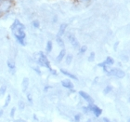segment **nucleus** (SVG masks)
<instances>
[{"mask_svg": "<svg viewBox=\"0 0 130 122\" xmlns=\"http://www.w3.org/2000/svg\"><path fill=\"white\" fill-rule=\"evenodd\" d=\"M82 118V115L81 114H76L75 116H73V119L75 122H80Z\"/></svg>", "mask_w": 130, "mask_h": 122, "instance_id": "5701e85b", "label": "nucleus"}, {"mask_svg": "<svg viewBox=\"0 0 130 122\" xmlns=\"http://www.w3.org/2000/svg\"><path fill=\"white\" fill-rule=\"evenodd\" d=\"M34 69H35V71L38 74V75H41V71H40V69H39V68H38V67H35Z\"/></svg>", "mask_w": 130, "mask_h": 122, "instance_id": "c756f323", "label": "nucleus"}, {"mask_svg": "<svg viewBox=\"0 0 130 122\" xmlns=\"http://www.w3.org/2000/svg\"><path fill=\"white\" fill-rule=\"evenodd\" d=\"M88 107H89L90 112L93 113L96 117H100V116H101V114H102V109L100 108L99 106L94 104V103H92V104H88Z\"/></svg>", "mask_w": 130, "mask_h": 122, "instance_id": "39448f33", "label": "nucleus"}, {"mask_svg": "<svg viewBox=\"0 0 130 122\" xmlns=\"http://www.w3.org/2000/svg\"><path fill=\"white\" fill-rule=\"evenodd\" d=\"M57 43H58V45H59V46H60V47L64 46V42H63L62 38L60 37V36H57Z\"/></svg>", "mask_w": 130, "mask_h": 122, "instance_id": "4be33fe9", "label": "nucleus"}, {"mask_svg": "<svg viewBox=\"0 0 130 122\" xmlns=\"http://www.w3.org/2000/svg\"><path fill=\"white\" fill-rule=\"evenodd\" d=\"M22 90H23V92H26L28 90V87H29V78L24 77L23 80H22Z\"/></svg>", "mask_w": 130, "mask_h": 122, "instance_id": "f8f14e48", "label": "nucleus"}, {"mask_svg": "<svg viewBox=\"0 0 130 122\" xmlns=\"http://www.w3.org/2000/svg\"><path fill=\"white\" fill-rule=\"evenodd\" d=\"M73 55L72 54H68L65 56V62L67 63V64H71L72 62H73Z\"/></svg>", "mask_w": 130, "mask_h": 122, "instance_id": "dca6fc26", "label": "nucleus"}, {"mask_svg": "<svg viewBox=\"0 0 130 122\" xmlns=\"http://www.w3.org/2000/svg\"><path fill=\"white\" fill-rule=\"evenodd\" d=\"M2 14H3V12H2V11H1V10H0V17L2 16Z\"/></svg>", "mask_w": 130, "mask_h": 122, "instance_id": "e433bc0d", "label": "nucleus"}, {"mask_svg": "<svg viewBox=\"0 0 130 122\" xmlns=\"http://www.w3.org/2000/svg\"><path fill=\"white\" fill-rule=\"evenodd\" d=\"M12 33H13L16 40L18 41V43L21 44L22 46L26 45V34H25V31H16V32Z\"/></svg>", "mask_w": 130, "mask_h": 122, "instance_id": "f03ea898", "label": "nucleus"}, {"mask_svg": "<svg viewBox=\"0 0 130 122\" xmlns=\"http://www.w3.org/2000/svg\"><path fill=\"white\" fill-rule=\"evenodd\" d=\"M66 28H67V24H66V23H62V24L60 25V29H59V32H58L57 36H60V37H61V36H62V35L65 34Z\"/></svg>", "mask_w": 130, "mask_h": 122, "instance_id": "9d476101", "label": "nucleus"}, {"mask_svg": "<svg viewBox=\"0 0 130 122\" xmlns=\"http://www.w3.org/2000/svg\"><path fill=\"white\" fill-rule=\"evenodd\" d=\"M15 113H16V108H15V107L11 108L10 113H9V116H10V117H13L14 116H15Z\"/></svg>", "mask_w": 130, "mask_h": 122, "instance_id": "cd10ccee", "label": "nucleus"}, {"mask_svg": "<svg viewBox=\"0 0 130 122\" xmlns=\"http://www.w3.org/2000/svg\"><path fill=\"white\" fill-rule=\"evenodd\" d=\"M79 51H78V54L79 55H83L85 52L87 50V46H82L81 48H79Z\"/></svg>", "mask_w": 130, "mask_h": 122, "instance_id": "6ab92c4d", "label": "nucleus"}, {"mask_svg": "<svg viewBox=\"0 0 130 122\" xmlns=\"http://www.w3.org/2000/svg\"><path fill=\"white\" fill-rule=\"evenodd\" d=\"M118 42H116V43L114 44V50H116V48H117V46H118Z\"/></svg>", "mask_w": 130, "mask_h": 122, "instance_id": "f704fd0d", "label": "nucleus"}, {"mask_svg": "<svg viewBox=\"0 0 130 122\" xmlns=\"http://www.w3.org/2000/svg\"><path fill=\"white\" fill-rule=\"evenodd\" d=\"M18 104H19V108L21 109V110H23V109L25 108V103H23V101H20L19 102V103H18Z\"/></svg>", "mask_w": 130, "mask_h": 122, "instance_id": "a878e982", "label": "nucleus"}, {"mask_svg": "<svg viewBox=\"0 0 130 122\" xmlns=\"http://www.w3.org/2000/svg\"><path fill=\"white\" fill-rule=\"evenodd\" d=\"M104 63H105L106 66H111V65H112L114 63V60L112 59L111 57H110V56H108V57L106 58L105 61H104Z\"/></svg>", "mask_w": 130, "mask_h": 122, "instance_id": "2eb2a0df", "label": "nucleus"}, {"mask_svg": "<svg viewBox=\"0 0 130 122\" xmlns=\"http://www.w3.org/2000/svg\"><path fill=\"white\" fill-rule=\"evenodd\" d=\"M52 49H53V43H52L51 40H48L46 42V51L47 53H50L52 51Z\"/></svg>", "mask_w": 130, "mask_h": 122, "instance_id": "4468645a", "label": "nucleus"}, {"mask_svg": "<svg viewBox=\"0 0 130 122\" xmlns=\"http://www.w3.org/2000/svg\"><path fill=\"white\" fill-rule=\"evenodd\" d=\"M49 89H50V86H46V87H45L44 90H45V91H47V90H48Z\"/></svg>", "mask_w": 130, "mask_h": 122, "instance_id": "473e14b6", "label": "nucleus"}, {"mask_svg": "<svg viewBox=\"0 0 130 122\" xmlns=\"http://www.w3.org/2000/svg\"><path fill=\"white\" fill-rule=\"evenodd\" d=\"M34 119H35V120H38L37 117H36V116H35V115H34Z\"/></svg>", "mask_w": 130, "mask_h": 122, "instance_id": "c9c22d12", "label": "nucleus"}, {"mask_svg": "<svg viewBox=\"0 0 130 122\" xmlns=\"http://www.w3.org/2000/svg\"><path fill=\"white\" fill-rule=\"evenodd\" d=\"M11 31L16 32V31H25V26L20 22L19 20H15L14 22L11 25Z\"/></svg>", "mask_w": 130, "mask_h": 122, "instance_id": "20e7f679", "label": "nucleus"}, {"mask_svg": "<svg viewBox=\"0 0 130 122\" xmlns=\"http://www.w3.org/2000/svg\"><path fill=\"white\" fill-rule=\"evenodd\" d=\"M68 39H69V41H70L71 45H72L74 49H78L79 48H80L79 42L77 41V39H76V37H75V35H73V34H71V33H69V34H68Z\"/></svg>", "mask_w": 130, "mask_h": 122, "instance_id": "423d86ee", "label": "nucleus"}, {"mask_svg": "<svg viewBox=\"0 0 130 122\" xmlns=\"http://www.w3.org/2000/svg\"><path fill=\"white\" fill-rule=\"evenodd\" d=\"M95 56H96L95 52H91V53L89 54V56H88V59H87L88 62H94V61H95Z\"/></svg>", "mask_w": 130, "mask_h": 122, "instance_id": "412c9836", "label": "nucleus"}, {"mask_svg": "<svg viewBox=\"0 0 130 122\" xmlns=\"http://www.w3.org/2000/svg\"><path fill=\"white\" fill-rule=\"evenodd\" d=\"M98 66H99V67H101V68H104L106 65H105V63H104V62H100V63L98 64Z\"/></svg>", "mask_w": 130, "mask_h": 122, "instance_id": "c85d7f7f", "label": "nucleus"}, {"mask_svg": "<svg viewBox=\"0 0 130 122\" xmlns=\"http://www.w3.org/2000/svg\"><path fill=\"white\" fill-rule=\"evenodd\" d=\"M61 85H62V87H64L65 89H68V90H73V84L70 80H68V79L62 80L61 81Z\"/></svg>", "mask_w": 130, "mask_h": 122, "instance_id": "6e6552de", "label": "nucleus"}, {"mask_svg": "<svg viewBox=\"0 0 130 122\" xmlns=\"http://www.w3.org/2000/svg\"><path fill=\"white\" fill-rule=\"evenodd\" d=\"M65 56H66V50H65V49H62L60 51L59 55H58L57 61H58V62H61V61H62L63 59L65 58Z\"/></svg>", "mask_w": 130, "mask_h": 122, "instance_id": "ddd939ff", "label": "nucleus"}, {"mask_svg": "<svg viewBox=\"0 0 130 122\" xmlns=\"http://www.w3.org/2000/svg\"><path fill=\"white\" fill-rule=\"evenodd\" d=\"M102 120H103V122H111V120L109 119L108 117H103Z\"/></svg>", "mask_w": 130, "mask_h": 122, "instance_id": "7c9ffc66", "label": "nucleus"}, {"mask_svg": "<svg viewBox=\"0 0 130 122\" xmlns=\"http://www.w3.org/2000/svg\"><path fill=\"white\" fill-rule=\"evenodd\" d=\"M107 75L117 77V78H124L125 76V72L123 71L122 69H119V68H112V69H110L108 71Z\"/></svg>", "mask_w": 130, "mask_h": 122, "instance_id": "7ed1b4c3", "label": "nucleus"}, {"mask_svg": "<svg viewBox=\"0 0 130 122\" xmlns=\"http://www.w3.org/2000/svg\"><path fill=\"white\" fill-rule=\"evenodd\" d=\"M3 114H4V110H3V109H1V110H0V117H2Z\"/></svg>", "mask_w": 130, "mask_h": 122, "instance_id": "72a5a7b5", "label": "nucleus"}, {"mask_svg": "<svg viewBox=\"0 0 130 122\" xmlns=\"http://www.w3.org/2000/svg\"><path fill=\"white\" fill-rule=\"evenodd\" d=\"M6 91H7V86L6 85H2L0 87V96H4L6 94Z\"/></svg>", "mask_w": 130, "mask_h": 122, "instance_id": "a211bd4d", "label": "nucleus"}, {"mask_svg": "<svg viewBox=\"0 0 130 122\" xmlns=\"http://www.w3.org/2000/svg\"><path fill=\"white\" fill-rule=\"evenodd\" d=\"M82 110H83V112H84L85 114H88V113H90V110H89V107H88V105H87V106H83V107H82Z\"/></svg>", "mask_w": 130, "mask_h": 122, "instance_id": "bb28decb", "label": "nucleus"}, {"mask_svg": "<svg viewBox=\"0 0 130 122\" xmlns=\"http://www.w3.org/2000/svg\"><path fill=\"white\" fill-rule=\"evenodd\" d=\"M32 25L35 28H39V26H40V23H39V22H38L37 20H35V21H32Z\"/></svg>", "mask_w": 130, "mask_h": 122, "instance_id": "393cba45", "label": "nucleus"}, {"mask_svg": "<svg viewBox=\"0 0 130 122\" xmlns=\"http://www.w3.org/2000/svg\"><path fill=\"white\" fill-rule=\"evenodd\" d=\"M60 73L61 74H63L64 76H68V77H70V78H73V79H74V80H77V76H74V75H73L72 73H70L69 71H67V70H64V69H60Z\"/></svg>", "mask_w": 130, "mask_h": 122, "instance_id": "1a4fd4ad", "label": "nucleus"}, {"mask_svg": "<svg viewBox=\"0 0 130 122\" xmlns=\"http://www.w3.org/2000/svg\"><path fill=\"white\" fill-rule=\"evenodd\" d=\"M86 122H91V120H90V119H88V120H87V121H86Z\"/></svg>", "mask_w": 130, "mask_h": 122, "instance_id": "4c0bfd02", "label": "nucleus"}, {"mask_svg": "<svg viewBox=\"0 0 130 122\" xmlns=\"http://www.w3.org/2000/svg\"><path fill=\"white\" fill-rule=\"evenodd\" d=\"M10 101H11V95L8 94L6 98V101H5V103H4V106H3V108H6V107H8V104L10 103Z\"/></svg>", "mask_w": 130, "mask_h": 122, "instance_id": "f3484780", "label": "nucleus"}, {"mask_svg": "<svg viewBox=\"0 0 130 122\" xmlns=\"http://www.w3.org/2000/svg\"><path fill=\"white\" fill-rule=\"evenodd\" d=\"M111 90H112V87H111V85H108V86H106V87H105V89H104L103 92H104V94H109Z\"/></svg>", "mask_w": 130, "mask_h": 122, "instance_id": "aec40b11", "label": "nucleus"}, {"mask_svg": "<svg viewBox=\"0 0 130 122\" xmlns=\"http://www.w3.org/2000/svg\"><path fill=\"white\" fill-rule=\"evenodd\" d=\"M49 71H50V73H51L52 75H54V76L57 75V72H55V70H53V69H49Z\"/></svg>", "mask_w": 130, "mask_h": 122, "instance_id": "2f4dec72", "label": "nucleus"}, {"mask_svg": "<svg viewBox=\"0 0 130 122\" xmlns=\"http://www.w3.org/2000/svg\"><path fill=\"white\" fill-rule=\"evenodd\" d=\"M26 97H27V100H28V102H29V103H34V99H32V94H31L30 92H27Z\"/></svg>", "mask_w": 130, "mask_h": 122, "instance_id": "b1692460", "label": "nucleus"}, {"mask_svg": "<svg viewBox=\"0 0 130 122\" xmlns=\"http://www.w3.org/2000/svg\"><path fill=\"white\" fill-rule=\"evenodd\" d=\"M37 62L39 63V65H40V66L46 67V68H47V69H51V66H50V62H49L48 59L46 58V56L44 54L42 51L38 52Z\"/></svg>", "mask_w": 130, "mask_h": 122, "instance_id": "f257e3e1", "label": "nucleus"}, {"mask_svg": "<svg viewBox=\"0 0 130 122\" xmlns=\"http://www.w3.org/2000/svg\"><path fill=\"white\" fill-rule=\"evenodd\" d=\"M79 95H80V96H81V97L83 98L86 102H87L88 104H92V103H94V100H93V98L91 97L89 94H87V92L83 91V90H80V91H79Z\"/></svg>", "mask_w": 130, "mask_h": 122, "instance_id": "0eeeda50", "label": "nucleus"}, {"mask_svg": "<svg viewBox=\"0 0 130 122\" xmlns=\"http://www.w3.org/2000/svg\"><path fill=\"white\" fill-rule=\"evenodd\" d=\"M7 64H8V69L10 70V73L11 74L15 73V70H16V65H15V62H12V61H10V60H8Z\"/></svg>", "mask_w": 130, "mask_h": 122, "instance_id": "9b49d317", "label": "nucleus"}]
</instances>
